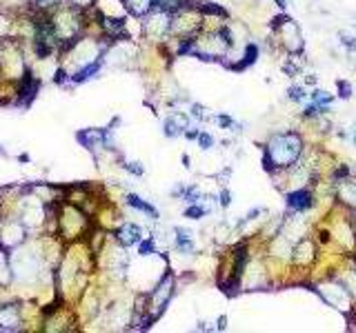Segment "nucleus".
<instances>
[{
    "label": "nucleus",
    "mask_w": 356,
    "mask_h": 333,
    "mask_svg": "<svg viewBox=\"0 0 356 333\" xmlns=\"http://www.w3.org/2000/svg\"><path fill=\"white\" fill-rule=\"evenodd\" d=\"M65 0H31L29 9L31 11H40V13H51L53 9H58Z\"/></svg>",
    "instance_id": "obj_12"
},
{
    "label": "nucleus",
    "mask_w": 356,
    "mask_h": 333,
    "mask_svg": "<svg viewBox=\"0 0 356 333\" xmlns=\"http://www.w3.org/2000/svg\"><path fill=\"white\" fill-rule=\"evenodd\" d=\"M198 133H200L198 129H189V127L185 129V138H187V140H196V138H198Z\"/></svg>",
    "instance_id": "obj_22"
},
{
    "label": "nucleus",
    "mask_w": 356,
    "mask_h": 333,
    "mask_svg": "<svg viewBox=\"0 0 356 333\" xmlns=\"http://www.w3.org/2000/svg\"><path fill=\"white\" fill-rule=\"evenodd\" d=\"M187 124H189V118L185 113H174L169 118H165L163 122V133L165 138H178L180 133H185Z\"/></svg>",
    "instance_id": "obj_6"
},
{
    "label": "nucleus",
    "mask_w": 356,
    "mask_h": 333,
    "mask_svg": "<svg viewBox=\"0 0 356 333\" xmlns=\"http://www.w3.org/2000/svg\"><path fill=\"white\" fill-rule=\"evenodd\" d=\"M25 313H22V300H2L0 302V331L16 333L25 331Z\"/></svg>",
    "instance_id": "obj_4"
},
{
    "label": "nucleus",
    "mask_w": 356,
    "mask_h": 333,
    "mask_svg": "<svg viewBox=\"0 0 356 333\" xmlns=\"http://www.w3.org/2000/svg\"><path fill=\"white\" fill-rule=\"evenodd\" d=\"M0 155H4V158H7V151H4V147H0Z\"/></svg>",
    "instance_id": "obj_29"
},
{
    "label": "nucleus",
    "mask_w": 356,
    "mask_h": 333,
    "mask_svg": "<svg viewBox=\"0 0 356 333\" xmlns=\"http://www.w3.org/2000/svg\"><path fill=\"white\" fill-rule=\"evenodd\" d=\"M65 2L74 4V7H78V9H93L96 0H65Z\"/></svg>",
    "instance_id": "obj_20"
},
{
    "label": "nucleus",
    "mask_w": 356,
    "mask_h": 333,
    "mask_svg": "<svg viewBox=\"0 0 356 333\" xmlns=\"http://www.w3.org/2000/svg\"><path fill=\"white\" fill-rule=\"evenodd\" d=\"M176 249L180 253H191L194 251V240H191V233L187 229H180V226H176Z\"/></svg>",
    "instance_id": "obj_11"
},
{
    "label": "nucleus",
    "mask_w": 356,
    "mask_h": 333,
    "mask_svg": "<svg viewBox=\"0 0 356 333\" xmlns=\"http://www.w3.org/2000/svg\"><path fill=\"white\" fill-rule=\"evenodd\" d=\"M154 253H156V242H154V238H147V240H140V242H138V256H140V258L154 256Z\"/></svg>",
    "instance_id": "obj_14"
},
{
    "label": "nucleus",
    "mask_w": 356,
    "mask_h": 333,
    "mask_svg": "<svg viewBox=\"0 0 356 333\" xmlns=\"http://www.w3.org/2000/svg\"><path fill=\"white\" fill-rule=\"evenodd\" d=\"M120 167H123L127 173H132V176H138V178L145 173V167H142L140 162H134V160H132V162H129V160H123V164H120Z\"/></svg>",
    "instance_id": "obj_15"
},
{
    "label": "nucleus",
    "mask_w": 356,
    "mask_h": 333,
    "mask_svg": "<svg viewBox=\"0 0 356 333\" xmlns=\"http://www.w3.org/2000/svg\"><path fill=\"white\" fill-rule=\"evenodd\" d=\"M13 25H16V20H13V18H9L7 13L0 11V40L13 36Z\"/></svg>",
    "instance_id": "obj_13"
},
{
    "label": "nucleus",
    "mask_w": 356,
    "mask_h": 333,
    "mask_svg": "<svg viewBox=\"0 0 356 333\" xmlns=\"http://www.w3.org/2000/svg\"><path fill=\"white\" fill-rule=\"evenodd\" d=\"M11 287H13L11 256H9V249L0 247V291H7Z\"/></svg>",
    "instance_id": "obj_7"
},
{
    "label": "nucleus",
    "mask_w": 356,
    "mask_h": 333,
    "mask_svg": "<svg viewBox=\"0 0 356 333\" xmlns=\"http://www.w3.org/2000/svg\"><path fill=\"white\" fill-rule=\"evenodd\" d=\"M182 198H185V202H189V204L198 202V200H200L198 186H185V193H182Z\"/></svg>",
    "instance_id": "obj_17"
},
{
    "label": "nucleus",
    "mask_w": 356,
    "mask_h": 333,
    "mask_svg": "<svg viewBox=\"0 0 356 333\" xmlns=\"http://www.w3.org/2000/svg\"><path fill=\"white\" fill-rule=\"evenodd\" d=\"M16 160H18L20 164H29V162H31V155H29V153H18Z\"/></svg>",
    "instance_id": "obj_24"
},
{
    "label": "nucleus",
    "mask_w": 356,
    "mask_h": 333,
    "mask_svg": "<svg viewBox=\"0 0 356 333\" xmlns=\"http://www.w3.org/2000/svg\"><path fill=\"white\" fill-rule=\"evenodd\" d=\"M123 2H125V7H127V11L136 18L147 16V13L154 9V0H123Z\"/></svg>",
    "instance_id": "obj_10"
},
{
    "label": "nucleus",
    "mask_w": 356,
    "mask_h": 333,
    "mask_svg": "<svg viewBox=\"0 0 356 333\" xmlns=\"http://www.w3.org/2000/svg\"><path fill=\"white\" fill-rule=\"evenodd\" d=\"M218 124H221V127H231V118L229 115H218Z\"/></svg>",
    "instance_id": "obj_23"
},
{
    "label": "nucleus",
    "mask_w": 356,
    "mask_h": 333,
    "mask_svg": "<svg viewBox=\"0 0 356 333\" xmlns=\"http://www.w3.org/2000/svg\"><path fill=\"white\" fill-rule=\"evenodd\" d=\"M9 256H11L13 284H22V287H36V284H40L44 269H49V266L43 258V251H40L38 238L27 240L25 244L9 251Z\"/></svg>",
    "instance_id": "obj_1"
},
{
    "label": "nucleus",
    "mask_w": 356,
    "mask_h": 333,
    "mask_svg": "<svg viewBox=\"0 0 356 333\" xmlns=\"http://www.w3.org/2000/svg\"><path fill=\"white\" fill-rule=\"evenodd\" d=\"M31 231L22 224L20 218L16 216H2L0 218V247L13 251L16 247L25 244L29 240Z\"/></svg>",
    "instance_id": "obj_2"
},
{
    "label": "nucleus",
    "mask_w": 356,
    "mask_h": 333,
    "mask_svg": "<svg viewBox=\"0 0 356 333\" xmlns=\"http://www.w3.org/2000/svg\"><path fill=\"white\" fill-rule=\"evenodd\" d=\"M180 160H182V167H187V169H189V155H187V153H182V158H180Z\"/></svg>",
    "instance_id": "obj_28"
},
{
    "label": "nucleus",
    "mask_w": 356,
    "mask_h": 333,
    "mask_svg": "<svg viewBox=\"0 0 356 333\" xmlns=\"http://www.w3.org/2000/svg\"><path fill=\"white\" fill-rule=\"evenodd\" d=\"M338 87H341V91H343V93H341V96H343V98H347V96H352V87H347V84H345V82H338Z\"/></svg>",
    "instance_id": "obj_27"
},
{
    "label": "nucleus",
    "mask_w": 356,
    "mask_h": 333,
    "mask_svg": "<svg viewBox=\"0 0 356 333\" xmlns=\"http://www.w3.org/2000/svg\"><path fill=\"white\" fill-rule=\"evenodd\" d=\"M198 145H200V149H212V145H214V138L209 136V133H205V131H200L198 133Z\"/></svg>",
    "instance_id": "obj_18"
},
{
    "label": "nucleus",
    "mask_w": 356,
    "mask_h": 333,
    "mask_svg": "<svg viewBox=\"0 0 356 333\" xmlns=\"http://www.w3.org/2000/svg\"><path fill=\"white\" fill-rule=\"evenodd\" d=\"M111 238H114L123 249H129V247H136V244L142 240V229L136 224V222H123L120 226L114 229Z\"/></svg>",
    "instance_id": "obj_5"
},
{
    "label": "nucleus",
    "mask_w": 356,
    "mask_h": 333,
    "mask_svg": "<svg viewBox=\"0 0 356 333\" xmlns=\"http://www.w3.org/2000/svg\"><path fill=\"white\" fill-rule=\"evenodd\" d=\"M172 296H174V275L167 273V275L160 278V282L151 289L149 297H147V300H149V304H147V311H149V313L147 315H149L151 320H158L160 313L167 309Z\"/></svg>",
    "instance_id": "obj_3"
},
{
    "label": "nucleus",
    "mask_w": 356,
    "mask_h": 333,
    "mask_svg": "<svg viewBox=\"0 0 356 333\" xmlns=\"http://www.w3.org/2000/svg\"><path fill=\"white\" fill-rule=\"evenodd\" d=\"M125 202H127V207H132V209H136V211H140V213H145V216H149L151 220H158V209H156L154 204H149L147 200H142L140 195L127 193V195H125Z\"/></svg>",
    "instance_id": "obj_8"
},
{
    "label": "nucleus",
    "mask_w": 356,
    "mask_h": 333,
    "mask_svg": "<svg viewBox=\"0 0 356 333\" xmlns=\"http://www.w3.org/2000/svg\"><path fill=\"white\" fill-rule=\"evenodd\" d=\"M287 204L292 209H310L312 207V193L307 189H298V191H294V193H289L287 195Z\"/></svg>",
    "instance_id": "obj_9"
},
{
    "label": "nucleus",
    "mask_w": 356,
    "mask_h": 333,
    "mask_svg": "<svg viewBox=\"0 0 356 333\" xmlns=\"http://www.w3.org/2000/svg\"><path fill=\"white\" fill-rule=\"evenodd\" d=\"M256 56H258L256 44H247V49H245V65H252L256 60Z\"/></svg>",
    "instance_id": "obj_19"
},
{
    "label": "nucleus",
    "mask_w": 356,
    "mask_h": 333,
    "mask_svg": "<svg viewBox=\"0 0 356 333\" xmlns=\"http://www.w3.org/2000/svg\"><path fill=\"white\" fill-rule=\"evenodd\" d=\"M289 98H292V100H301V98H303V91H301V89H294V87H292V89H289Z\"/></svg>",
    "instance_id": "obj_26"
},
{
    "label": "nucleus",
    "mask_w": 356,
    "mask_h": 333,
    "mask_svg": "<svg viewBox=\"0 0 356 333\" xmlns=\"http://www.w3.org/2000/svg\"><path fill=\"white\" fill-rule=\"evenodd\" d=\"M229 202H231V200H229V191H222V193H221V207H229Z\"/></svg>",
    "instance_id": "obj_25"
},
{
    "label": "nucleus",
    "mask_w": 356,
    "mask_h": 333,
    "mask_svg": "<svg viewBox=\"0 0 356 333\" xmlns=\"http://www.w3.org/2000/svg\"><path fill=\"white\" fill-rule=\"evenodd\" d=\"M203 216H205V207H200L196 202L185 209V218H189V220H200Z\"/></svg>",
    "instance_id": "obj_16"
},
{
    "label": "nucleus",
    "mask_w": 356,
    "mask_h": 333,
    "mask_svg": "<svg viewBox=\"0 0 356 333\" xmlns=\"http://www.w3.org/2000/svg\"><path fill=\"white\" fill-rule=\"evenodd\" d=\"M191 115H194L196 120H205V109L200 105H194L191 107Z\"/></svg>",
    "instance_id": "obj_21"
}]
</instances>
